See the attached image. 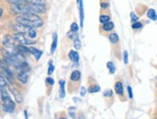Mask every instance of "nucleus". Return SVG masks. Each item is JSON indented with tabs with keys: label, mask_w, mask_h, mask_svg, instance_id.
<instances>
[{
	"label": "nucleus",
	"mask_w": 157,
	"mask_h": 119,
	"mask_svg": "<svg viewBox=\"0 0 157 119\" xmlns=\"http://www.w3.org/2000/svg\"><path fill=\"white\" fill-rule=\"evenodd\" d=\"M1 69H2L1 74L4 76V78L6 79V80L9 81V82H13V81H14V75H13L12 71H11L8 67H1Z\"/></svg>",
	"instance_id": "obj_7"
},
{
	"label": "nucleus",
	"mask_w": 157,
	"mask_h": 119,
	"mask_svg": "<svg viewBox=\"0 0 157 119\" xmlns=\"http://www.w3.org/2000/svg\"><path fill=\"white\" fill-rule=\"evenodd\" d=\"M17 79L18 81H21L22 84H26L28 81V74L27 71L24 69H19L18 73H17Z\"/></svg>",
	"instance_id": "obj_8"
},
{
	"label": "nucleus",
	"mask_w": 157,
	"mask_h": 119,
	"mask_svg": "<svg viewBox=\"0 0 157 119\" xmlns=\"http://www.w3.org/2000/svg\"><path fill=\"white\" fill-rule=\"evenodd\" d=\"M13 38L12 37H10V36H5L4 37V38H3V45H4V47H6V48H13Z\"/></svg>",
	"instance_id": "obj_10"
},
{
	"label": "nucleus",
	"mask_w": 157,
	"mask_h": 119,
	"mask_svg": "<svg viewBox=\"0 0 157 119\" xmlns=\"http://www.w3.org/2000/svg\"><path fill=\"white\" fill-rule=\"evenodd\" d=\"M142 27H143V24H142V22H140V21H136V22L132 23V29H134V30L141 29Z\"/></svg>",
	"instance_id": "obj_29"
},
{
	"label": "nucleus",
	"mask_w": 157,
	"mask_h": 119,
	"mask_svg": "<svg viewBox=\"0 0 157 119\" xmlns=\"http://www.w3.org/2000/svg\"><path fill=\"white\" fill-rule=\"evenodd\" d=\"M0 67H2V62L0 61Z\"/></svg>",
	"instance_id": "obj_43"
},
{
	"label": "nucleus",
	"mask_w": 157,
	"mask_h": 119,
	"mask_svg": "<svg viewBox=\"0 0 157 119\" xmlns=\"http://www.w3.org/2000/svg\"><path fill=\"white\" fill-rule=\"evenodd\" d=\"M17 23H21L28 27H33L38 28L42 27L43 25V20L41 16H39L36 14H32V13H28V14H23V15H18L16 18Z\"/></svg>",
	"instance_id": "obj_1"
},
{
	"label": "nucleus",
	"mask_w": 157,
	"mask_h": 119,
	"mask_svg": "<svg viewBox=\"0 0 157 119\" xmlns=\"http://www.w3.org/2000/svg\"><path fill=\"white\" fill-rule=\"evenodd\" d=\"M24 115H25V119H28V115H27V110H24Z\"/></svg>",
	"instance_id": "obj_39"
},
{
	"label": "nucleus",
	"mask_w": 157,
	"mask_h": 119,
	"mask_svg": "<svg viewBox=\"0 0 157 119\" xmlns=\"http://www.w3.org/2000/svg\"><path fill=\"white\" fill-rule=\"evenodd\" d=\"M53 72H54V65H53V63H52V61H50L49 67H48V70H47V74L50 76V75H52Z\"/></svg>",
	"instance_id": "obj_31"
},
{
	"label": "nucleus",
	"mask_w": 157,
	"mask_h": 119,
	"mask_svg": "<svg viewBox=\"0 0 157 119\" xmlns=\"http://www.w3.org/2000/svg\"><path fill=\"white\" fill-rule=\"evenodd\" d=\"M114 27H115L114 22L110 20L109 22H107V23L102 25V30L105 31V32H110V31H112L114 29Z\"/></svg>",
	"instance_id": "obj_20"
},
{
	"label": "nucleus",
	"mask_w": 157,
	"mask_h": 119,
	"mask_svg": "<svg viewBox=\"0 0 157 119\" xmlns=\"http://www.w3.org/2000/svg\"><path fill=\"white\" fill-rule=\"evenodd\" d=\"M45 83H47V85H53L55 82L51 77H47V80H45Z\"/></svg>",
	"instance_id": "obj_34"
},
{
	"label": "nucleus",
	"mask_w": 157,
	"mask_h": 119,
	"mask_svg": "<svg viewBox=\"0 0 157 119\" xmlns=\"http://www.w3.org/2000/svg\"><path fill=\"white\" fill-rule=\"evenodd\" d=\"M107 68L109 69V72L111 74H114L116 72V67H115V64L112 62H108L107 63Z\"/></svg>",
	"instance_id": "obj_26"
},
{
	"label": "nucleus",
	"mask_w": 157,
	"mask_h": 119,
	"mask_svg": "<svg viewBox=\"0 0 157 119\" xmlns=\"http://www.w3.org/2000/svg\"><path fill=\"white\" fill-rule=\"evenodd\" d=\"M123 62L125 64L128 63V52L127 51H124L123 52Z\"/></svg>",
	"instance_id": "obj_35"
},
{
	"label": "nucleus",
	"mask_w": 157,
	"mask_h": 119,
	"mask_svg": "<svg viewBox=\"0 0 157 119\" xmlns=\"http://www.w3.org/2000/svg\"><path fill=\"white\" fill-rule=\"evenodd\" d=\"M110 16L109 15H105V14H101L99 16V22L103 25V24H105L107 22L110 21Z\"/></svg>",
	"instance_id": "obj_23"
},
{
	"label": "nucleus",
	"mask_w": 157,
	"mask_h": 119,
	"mask_svg": "<svg viewBox=\"0 0 157 119\" xmlns=\"http://www.w3.org/2000/svg\"><path fill=\"white\" fill-rule=\"evenodd\" d=\"M100 90V87L99 85H91V87L89 88L88 91L90 92V93H95V92H99Z\"/></svg>",
	"instance_id": "obj_25"
},
{
	"label": "nucleus",
	"mask_w": 157,
	"mask_h": 119,
	"mask_svg": "<svg viewBox=\"0 0 157 119\" xmlns=\"http://www.w3.org/2000/svg\"><path fill=\"white\" fill-rule=\"evenodd\" d=\"M16 50L19 53V54L24 55V54H27V53H30V48L29 47H26V46L22 45V44H18L16 46Z\"/></svg>",
	"instance_id": "obj_12"
},
{
	"label": "nucleus",
	"mask_w": 157,
	"mask_h": 119,
	"mask_svg": "<svg viewBox=\"0 0 157 119\" xmlns=\"http://www.w3.org/2000/svg\"><path fill=\"white\" fill-rule=\"evenodd\" d=\"M0 96H1V100L3 103V110L4 111L8 112V114H12L16 110V104L12 100L9 93L6 89L0 90Z\"/></svg>",
	"instance_id": "obj_2"
},
{
	"label": "nucleus",
	"mask_w": 157,
	"mask_h": 119,
	"mask_svg": "<svg viewBox=\"0 0 157 119\" xmlns=\"http://www.w3.org/2000/svg\"><path fill=\"white\" fill-rule=\"evenodd\" d=\"M57 44H58V37H57V34L54 33L53 34V41H52V43H51V48H50V52L51 54H54V52L57 48Z\"/></svg>",
	"instance_id": "obj_18"
},
{
	"label": "nucleus",
	"mask_w": 157,
	"mask_h": 119,
	"mask_svg": "<svg viewBox=\"0 0 157 119\" xmlns=\"http://www.w3.org/2000/svg\"><path fill=\"white\" fill-rule=\"evenodd\" d=\"M86 94H87V88L85 87H81V88H80V96L84 97Z\"/></svg>",
	"instance_id": "obj_37"
},
{
	"label": "nucleus",
	"mask_w": 157,
	"mask_h": 119,
	"mask_svg": "<svg viewBox=\"0 0 157 119\" xmlns=\"http://www.w3.org/2000/svg\"><path fill=\"white\" fill-rule=\"evenodd\" d=\"M13 28H14V30L17 31V33H21V34H23V35H27V37H28V33H29L30 29L33 27H28V26H25L21 23H16L14 26H13Z\"/></svg>",
	"instance_id": "obj_6"
},
{
	"label": "nucleus",
	"mask_w": 157,
	"mask_h": 119,
	"mask_svg": "<svg viewBox=\"0 0 157 119\" xmlns=\"http://www.w3.org/2000/svg\"><path fill=\"white\" fill-rule=\"evenodd\" d=\"M74 34H75V33H73V32L69 31V32L68 33V34H67V36H68V38H70V39H73V38H75Z\"/></svg>",
	"instance_id": "obj_38"
},
{
	"label": "nucleus",
	"mask_w": 157,
	"mask_h": 119,
	"mask_svg": "<svg viewBox=\"0 0 157 119\" xmlns=\"http://www.w3.org/2000/svg\"><path fill=\"white\" fill-rule=\"evenodd\" d=\"M69 58L70 59V61L71 62H73L75 63H79V54L77 53V51H74V50H70L69 52Z\"/></svg>",
	"instance_id": "obj_9"
},
{
	"label": "nucleus",
	"mask_w": 157,
	"mask_h": 119,
	"mask_svg": "<svg viewBox=\"0 0 157 119\" xmlns=\"http://www.w3.org/2000/svg\"><path fill=\"white\" fill-rule=\"evenodd\" d=\"M11 10L17 15L28 14V12H27V10H26L24 4H12L11 5Z\"/></svg>",
	"instance_id": "obj_5"
},
{
	"label": "nucleus",
	"mask_w": 157,
	"mask_h": 119,
	"mask_svg": "<svg viewBox=\"0 0 157 119\" xmlns=\"http://www.w3.org/2000/svg\"><path fill=\"white\" fill-rule=\"evenodd\" d=\"M25 8L28 13H32V14L36 15H42L47 12V7L44 4H33V3H26Z\"/></svg>",
	"instance_id": "obj_3"
},
{
	"label": "nucleus",
	"mask_w": 157,
	"mask_h": 119,
	"mask_svg": "<svg viewBox=\"0 0 157 119\" xmlns=\"http://www.w3.org/2000/svg\"><path fill=\"white\" fill-rule=\"evenodd\" d=\"M81 79V72L79 70H74L70 74V80L73 82H77Z\"/></svg>",
	"instance_id": "obj_15"
},
{
	"label": "nucleus",
	"mask_w": 157,
	"mask_h": 119,
	"mask_svg": "<svg viewBox=\"0 0 157 119\" xmlns=\"http://www.w3.org/2000/svg\"><path fill=\"white\" fill-rule=\"evenodd\" d=\"M78 30H79V27H78V25H77V23H75V22H73V23H71V25H70V31L71 32H73V33H76L78 32Z\"/></svg>",
	"instance_id": "obj_30"
},
{
	"label": "nucleus",
	"mask_w": 157,
	"mask_h": 119,
	"mask_svg": "<svg viewBox=\"0 0 157 119\" xmlns=\"http://www.w3.org/2000/svg\"><path fill=\"white\" fill-rule=\"evenodd\" d=\"M12 38L18 44H22V45H31V44H34L36 42L34 39L30 38L29 37H26V35L21 34V33H17V34H14V35L12 36Z\"/></svg>",
	"instance_id": "obj_4"
},
{
	"label": "nucleus",
	"mask_w": 157,
	"mask_h": 119,
	"mask_svg": "<svg viewBox=\"0 0 157 119\" xmlns=\"http://www.w3.org/2000/svg\"><path fill=\"white\" fill-rule=\"evenodd\" d=\"M108 38H109L110 42L113 43V44H116L118 41H119V39H120L119 35L116 34V33H112V34H110L109 37H108Z\"/></svg>",
	"instance_id": "obj_22"
},
{
	"label": "nucleus",
	"mask_w": 157,
	"mask_h": 119,
	"mask_svg": "<svg viewBox=\"0 0 157 119\" xmlns=\"http://www.w3.org/2000/svg\"><path fill=\"white\" fill-rule=\"evenodd\" d=\"M8 87V82L7 80L4 78V76L0 73V90L2 89H6V88Z\"/></svg>",
	"instance_id": "obj_21"
},
{
	"label": "nucleus",
	"mask_w": 157,
	"mask_h": 119,
	"mask_svg": "<svg viewBox=\"0 0 157 119\" xmlns=\"http://www.w3.org/2000/svg\"><path fill=\"white\" fill-rule=\"evenodd\" d=\"M127 92H128V96L130 99L133 98V91H132V88L130 85H127Z\"/></svg>",
	"instance_id": "obj_36"
},
{
	"label": "nucleus",
	"mask_w": 157,
	"mask_h": 119,
	"mask_svg": "<svg viewBox=\"0 0 157 119\" xmlns=\"http://www.w3.org/2000/svg\"><path fill=\"white\" fill-rule=\"evenodd\" d=\"M115 92L118 95H121V96L123 95L124 90H123V85L121 82H117L115 84Z\"/></svg>",
	"instance_id": "obj_13"
},
{
	"label": "nucleus",
	"mask_w": 157,
	"mask_h": 119,
	"mask_svg": "<svg viewBox=\"0 0 157 119\" xmlns=\"http://www.w3.org/2000/svg\"><path fill=\"white\" fill-rule=\"evenodd\" d=\"M73 46H74V48L76 50H79L81 48V46H82V43H81V41H80V38H78L77 36H75V38H73Z\"/></svg>",
	"instance_id": "obj_24"
},
{
	"label": "nucleus",
	"mask_w": 157,
	"mask_h": 119,
	"mask_svg": "<svg viewBox=\"0 0 157 119\" xmlns=\"http://www.w3.org/2000/svg\"><path fill=\"white\" fill-rule=\"evenodd\" d=\"M82 1H83V0H76V3H77L78 5H79Z\"/></svg>",
	"instance_id": "obj_42"
},
{
	"label": "nucleus",
	"mask_w": 157,
	"mask_h": 119,
	"mask_svg": "<svg viewBox=\"0 0 157 119\" xmlns=\"http://www.w3.org/2000/svg\"><path fill=\"white\" fill-rule=\"evenodd\" d=\"M24 4L26 3H33V4H44L45 0H23Z\"/></svg>",
	"instance_id": "obj_27"
},
{
	"label": "nucleus",
	"mask_w": 157,
	"mask_h": 119,
	"mask_svg": "<svg viewBox=\"0 0 157 119\" xmlns=\"http://www.w3.org/2000/svg\"><path fill=\"white\" fill-rule=\"evenodd\" d=\"M109 6H110V4H109V2L107 1V0L100 2V7H101L102 9H108V8H109Z\"/></svg>",
	"instance_id": "obj_32"
},
{
	"label": "nucleus",
	"mask_w": 157,
	"mask_h": 119,
	"mask_svg": "<svg viewBox=\"0 0 157 119\" xmlns=\"http://www.w3.org/2000/svg\"><path fill=\"white\" fill-rule=\"evenodd\" d=\"M2 14H3V9H2L1 7H0V17L2 16Z\"/></svg>",
	"instance_id": "obj_40"
},
{
	"label": "nucleus",
	"mask_w": 157,
	"mask_h": 119,
	"mask_svg": "<svg viewBox=\"0 0 157 119\" xmlns=\"http://www.w3.org/2000/svg\"><path fill=\"white\" fill-rule=\"evenodd\" d=\"M30 53L35 56V58H36L37 61H39V60L41 59L42 55H43V51L39 50V49H37V48H35V47H30Z\"/></svg>",
	"instance_id": "obj_17"
},
{
	"label": "nucleus",
	"mask_w": 157,
	"mask_h": 119,
	"mask_svg": "<svg viewBox=\"0 0 157 119\" xmlns=\"http://www.w3.org/2000/svg\"><path fill=\"white\" fill-rule=\"evenodd\" d=\"M78 119H86V118H85V116L84 115H79V117H78Z\"/></svg>",
	"instance_id": "obj_41"
},
{
	"label": "nucleus",
	"mask_w": 157,
	"mask_h": 119,
	"mask_svg": "<svg viewBox=\"0 0 157 119\" xmlns=\"http://www.w3.org/2000/svg\"><path fill=\"white\" fill-rule=\"evenodd\" d=\"M10 89H11L12 94L14 95V97H15V100L17 101V103L21 104V103L22 102V97H21V93H19V92H18V91H17L16 88H12V87H10Z\"/></svg>",
	"instance_id": "obj_11"
},
{
	"label": "nucleus",
	"mask_w": 157,
	"mask_h": 119,
	"mask_svg": "<svg viewBox=\"0 0 157 119\" xmlns=\"http://www.w3.org/2000/svg\"><path fill=\"white\" fill-rule=\"evenodd\" d=\"M113 90L112 89H107V90H105L104 91V93H103V95L105 96V97H112L113 96Z\"/></svg>",
	"instance_id": "obj_33"
},
{
	"label": "nucleus",
	"mask_w": 157,
	"mask_h": 119,
	"mask_svg": "<svg viewBox=\"0 0 157 119\" xmlns=\"http://www.w3.org/2000/svg\"><path fill=\"white\" fill-rule=\"evenodd\" d=\"M60 119H67V118H60Z\"/></svg>",
	"instance_id": "obj_44"
},
{
	"label": "nucleus",
	"mask_w": 157,
	"mask_h": 119,
	"mask_svg": "<svg viewBox=\"0 0 157 119\" xmlns=\"http://www.w3.org/2000/svg\"><path fill=\"white\" fill-rule=\"evenodd\" d=\"M147 16L150 19V20H157V13L154 9H148L147 12Z\"/></svg>",
	"instance_id": "obj_16"
},
{
	"label": "nucleus",
	"mask_w": 157,
	"mask_h": 119,
	"mask_svg": "<svg viewBox=\"0 0 157 119\" xmlns=\"http://www.w3.org/2000/svg\"><path fill=\"white\" fill-rule=\"evenodd\" d=\"M59 85H60L59 96H60L61 98H64L65 96H66V90H65V85H66V83H65L64 80H60V81H59Z\"/></svg>",
	"instance_id": "obj_19"
},
{
	"label": "nucleus",
	"mask_w": 157,
	"mask_h": 119,
	"mask_svg": "<svg viewBox=\"0 0 157 119\" xmlns=\"http://www.w3.org/2000/svg\"><path fill=\"white\" fill-rule=\"evenodd\" d=\"M79 6V19H80V27H84V6H83V1L78 5Z\"/></svg>",
	"instance_id": "obj_14"
},
{
	"label": "nucleus",
	"mask_w": 157,
	"mask_h": 119,
	"mask_svg": "<svg viewBox=\"0 0 157 119\" xmlns=\"http://www.w3.org/2000/svg\"><path fill=\"white\" fill-rule=\"evenodd\" d=\"M130 19H131V22L134 23V22H136V21H138L139 16H137L134 12H131V13H130Z\"/></svg>",
	"instance_id": "obj_28"
}]
</instances>
